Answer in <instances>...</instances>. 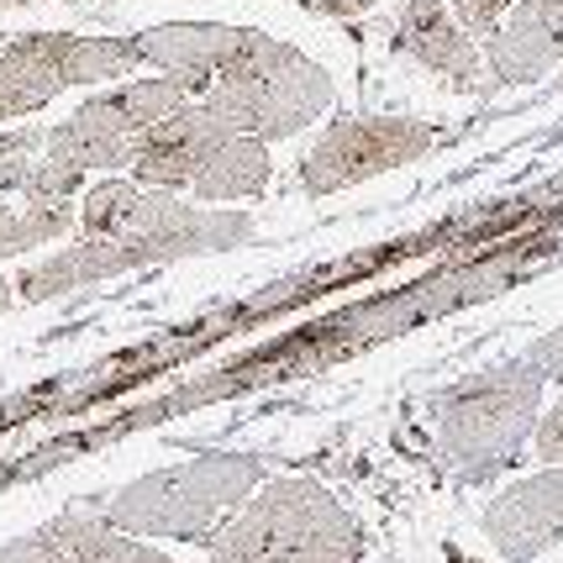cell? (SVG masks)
Instances as JSON below:
<instances>
[{"instance_id": "cell-23", "label": "cell", "mask_w": 563, "mask_h": 563, "mask_svg": "<svg viewBox=\"0 0 563 563\" xmlns=\"http://www.w3.org/2000/svg\"><path fill=\"white\" fill-rule=\"evenodd\" d=\"M527 358H532L548 379H559V385H563V327H559V332H548V338H538V343L527 347Z\"/></svg>"}, {"instance_id": "cell-19", "label": "cell", "mask_w": 563, "mask_h": 563, "mask_svg": "<svg viewBox=\"0 0 563 563\" xmlns=\"http://www.w3.org/2000/svg\"><path fill=\"white\" fill-rule=\"evenodd\" d=\"M79 179H85V169H74L64 158H37L22 200L26 206H69V200L79 196Z\"/></svg>"}, {"instance_id": "cell-13", "label": "cell", "mask_w": 563, "mask_h": 563, "mask_svg": "<svg viewBox=\"0 0 563 563\" xmlns=\"http://www.w3.org/2000/svg\"><path fill=\"white\" fill-rule=\"evenodd\" d=\"M190 100H196V90H190L185 79L164 74V79H126L117 90L85 100L74 117H85L90 126L122 137V143H137L143 132H153V126L164 122V117H174V111H185Z\"/></svg>"}, {"instance_id": "cell-24", "label": "cell", "mask_w": 563, "mask_h": 563, "mask_svg": "<svg viewBox=\"0 0 563 563\" xmlns=\"http://www.w3.org/2000/svg\"><path fill=\"white\" fill-rule=\"evenodd\" d=\"M300 5H306V11H321V16H358L374 0H300Z\"/></svg>"}, {"instance_id": "cell-6", "label": "cell", "mask_w": 563, "mask_h": 563, "mask_svg": "<svg viewBox=\"0 0 563 563\" xmlns=\"http://www.w3.org/2000/svg\"><path fill=\"white\" fill-rule=\"evenodd\" d=\"M143 69L137 37H69V32H22L0 43V122L26 117L69 85L126 79Z\"/></svg>"}, {"instance_id": "cell-15", "label": "cell", "mask_w": 563, "mask_h": 563, "mask_svg": "<svg viewBox=\"0 0 563 563\" xmlns=\"http://www.w3.org/2000/svg\"><path fill=\"white\" fill-rule=\"evenodd\" d=\"M269 185V143L264 137H247V132H232L227 143L206 158L200 179L190 185L196 200H243L258 196Z\"/></svg>"}, {"instance_id": "cell-22", "label": "cell", "mask_w": 563, "mask_h": 563, "mask_svg": "<svg viewBox=\"0 0 563 563\" xmlns=\"http://www.w3.org/2000/svg\"><path fill=\"white\" fill-rule=\"evenodd\" d=\"M532 442H538V459H542V464H563V400L538 421Z\"/></svg>"}, {"instance_id": "cell-11", "label": "cell", "mask_w": 563, "mask_h": 563, "mask_svg": "<svg viewBox=\"0 0 563 563\" xmlns=\"http://www.w3.org/2000/svg\"><path fill=\"white\" fill-rule=\"evenodd\" d=\"M563 58V0H521L485 37L495 85H532Z\"/></svg>"}, {"instance_id": "cell-7", "label": "cell", "mask_w": 563, "mask_h": 563, "mask_svg": "<svg viewBox=\"0 0 563 563\" xmlns=\"http://www.w3.org/2000/svg\"><path fill=\"white\" fill-rule=\"evenodd\" d=\"M438 147V126L417 117H343L321 132L300 158L306 196H338L347 185H364L374 174L417 164Z\"/></svg>"}, {"instance_id": "cell-29", "label": "cell", "mask_w": 563, "mask_h": 563, "mask_svg": "<svg viewBox=\"0 0 563 563\" xmlns=\"http://www.w3.org/2000/svg\"><path fill=\"white\" fill-rule=\"evenodd\" d=\"M0 37H5V32H0Z\"/></svg>"}, {"instance_id": "cell-17", "label": "cell", "mask_w": 563, "mask_h": 563, "mask_svg": "<svg viewBox=\"0 0 563 563\" xmlns=\"http://www.w3.org/2000/svg\"><path fill=\"white\" fill-rule=\"evenodd\" d=\"M48 158H64L74 169H132V143L122 137H111V132H100L90 126L85 117H69V122L48 126Z\"/></svg>"}, {"instance_id": "cell-10", "label": "cell", "mask_w": 563, "mask_h": 563, "mask_svg": "<svg viewBox=\"0 0 563 563\" xmlns=\"http://www.w3.org/2000/svg\"><path fill=\"white\" fill-rule=\"evenodd\" d=\"M400 58L421 64L427 74H438L442 85L464 90V96H479L485 90V58L474 48V37L464 32V22L442 5V0H411L395 22V43Z\"/></svg>"}, {"instance_id": "cell-1", "label": "cell", "mask_w": 563, "mask_h": 563, "mask_svg": "<svg viewBox=\"0 0 563 563\" xmlns=\"http://www.w3.org/2000/svg\"><path fill=\"white\" fill-rule=\"evenodd\" d=\"M542 379L548 374L521 353L511 364L479 368L427 400L442 464L464 485H485L500 468L516 464V453L538 432Z\"/></svg>"}, {"instance_id": "cell-20", "label": "cell", "mask_w": 563, "mask_h": 563, "mask_svg": "<svg viewBox=\"0 0 563 563\" xmlns=\"http://www.w3.org/2000/svg\"><path fill=\"white\" fill-rule=\"evenodd\" d=\"M0 563H74V559H69V548L58 542V532H53L48 521H43L37 532H26V538H16V542H5V548H0Z\"/></svg>"}, {"instance_id": "cell-18", "label": "cell", "mask_w": 563, "mask_h": 563, "mask_svg": "<svg viewBox=\"0 0 563 563\" xmlns=\"http://www.w3.org/2000/svg\"><path fill=\"white\" fill-rule=\"evenodd\" d=\"M37 147H48V126L0 132V190H26V179L37 169Z\"/></svg>"}, {"instance_id": "cell-8", "label": "cell", "mask_w": 563, "mask_h": 563, "mask_svg": "<svg viewBox=\"0 0 563 563\" xmlns=\"http://www.w3.org/2000/svg\"><path fill=\"white\" fill-rule=\"evenodd\" d=\"M485 538L506 563H532L563 542V464H548L532 479H516L479 516Z\"/></svg>"}, {"instance_id": "cell-16", "label": "cell", "mask_w": 563, "mask_h": 563, "mask_svg": "<svg viewBox=\"0 0 563 563\" xmlns=\"http://www.w3.org/2000/svg\"><path fill=\"white\" fill-rule=\"evenodd\" d=\"M48 527L58 532V542L69 548L74 563H174L169 553H158V548L137 542V532L111 527L106 516L64 511V516H53Z\"/></svg>"}, {"instance_id": "cell-21", "label": "cell", "mask_w": 563, "mask_h": 563, "mask_svg": "<svg viewBox=\"0 0 563 563\" xmlns=\"http://www.w3.org/2000/svg\"><path fill=\"white\" fill-rule=\"evenodd\" d=\"M516 5H521V0H453V16L464 22L468 37H490V32L511 16Z\"/></svg>"}, {"instance_id": "cell-2", "label": "cell", "mask_w": 563, "mask_h": 563, "mask_svg": "<svg viewBox=\"0 0 563 563\" xmlns=\"http://www.w3.org/2000/svg\"><path fill=\"white\" fill-rule=\"evenodd\" d=\"M211 563H364V532L317 479H269L211 542Z\"/></svg>"}, {"instance_id": "cell-12", "label": "cell", "mask_w": 563, "mask_h": 563, "mask_svg": "<svg viewBox=\"0 0 563 563\" xmlns=\"http://www.w3.org/2000/svg\"><path fill=\"white\" fill-rule=\"evenodd\" d=\"M243 37H247V26H221V22H164V26L137 32L147 69H164V74H174V79H185V85L196 90V100L206 96L211 79L238 58Z\"/></svg>"}, {"instance_id": "cell-5", "label": "cell", "mask_w": 563, "mask_h": 563, "mask_svg": "<svg viewBox=\"0 0 563 563\" xmlns=\"http://www.w3.org/2000/svg\"><path fill=\"white\" fill-rule=\"evenodd\" d=\"M264 485V464L243 459V453H206L190 464L158 468L132 479L126 490L106 500V521L137 532V538H185V542H211L227 516L243 506L247 495Z\"/></svg>"}, {"instance_id": "cell-9", "label": "cell", "mask_w": 563, "mask_h": 563, "mask_svg": "<svg viewBox=\"0 0 563 563\" xmlns=\"http://www.w3.org/2000/svg\"><path fill=\"white\" fill-rule=\"evenodd\" d=\"M227 137H232V126L221 122L206 100H190L185 111L164 117L153 132H143L132 143V174L143 185H158V190H190L206 169V158Z\"/></svg>"}, {"instance_id": "cell-27", "label": "cell", "mask_w": 563, "mask_h": 563, "mask_svg": "<svg viewBox=\"0 0 563 563\" xmlns=\"http://www.w3.org/2000/svg\"><path fill=\"white\" fill-rule=\"evenodd\" d=\"M448 563H474V559H464V553H453V548H448Z\"/></svg>"}, {"instance_id": "cell-4", "label": "cell", "mask_w": 563, "mask_h": 563, "mask_svg": "<svg viewBox=\"0 0 563 563\" xmlns=\"http://www.w3.org/2000/svg\"><path fill=\"white\" fill-rule=\"evenodd\" d=\"M200 100H206L232 132L279 143V137L306 132L321 111H332L338 85H332V74L321 69L317 58H306V53L290 48V43H279L269 32H253V26H247L238 58L211 79V90Z\"/></svg>"}, {"instance_id": "cell-28", "label": "cell", "mask_w": 563, "mask_h": 563, "mask_svg": "<svg viewBox=\"0 0 563 563\" xmlns=\"http://www.w3.org/2000/svg\"><path fill=\"white\" fill-rule=\"evenodd\" d=\"M0 5H32V0H0Z\"/></svg>"}, {"instance_id": "cell-3", "label": "cell", "mask_w": 563, "mask_h": 563, "mask_svg": "<svg viewBox=\"0 0 563 563\" xmlns=\"http://www.w3.org/2000/svg\"><path fill=\"white\" fill-rule=\"evenodd\" d=\"M253 238V217L247 211H200L185 206L174 221L143 227V232H122V238H79L74 247H58L53 258L32 264L16 279V295L26 306L37 300H58L69 290L100 285V279H117L132 269H164L179 258H206V253H227V247H243Z\"/></svg>"}, {"instance_id": "cell-14", "label": "cell", "mask_w": 563, "mask_h": 563, "mask_svg": "<svg viewBox=\"0 0 563 563\" xmlns=\"http://www.w3.org/2000/svg\"><path fill=\"white\" fill-rule=\"evenodd\" d=\"M185 211V200H174V190L143 185V179H100L79 200V238H122V232H143L158 221H174Z\"/></svg>"}, {"instance_id": "cell-25", "label": "cell", "mask_w": 563, "mask_h": 563, "mask_svg": "<svg viewBox=\"0 0 563 563\" xmlns=\"http://www.w3.org/2000/svg\"><path fill=\"white\" fill-rule=\"evenodd\" d=\"M11 221H16V211H11V206H0V258H5V238H11Z\"/></svg>"}, {"instance_id": "cell-26", "label": "cell", "mask_w": 563, "mask_h": 563, "mask_svg": "<svg viewBox=\"0 0 563 563\" xmlns=\"http://www.w3.org/2000/svg\"><path fill=\"white\" fill-rule=\"evenodd\" d=\"M11 300H16V279H0V317L11 311Z\"/></svg>"}]
</instances>
